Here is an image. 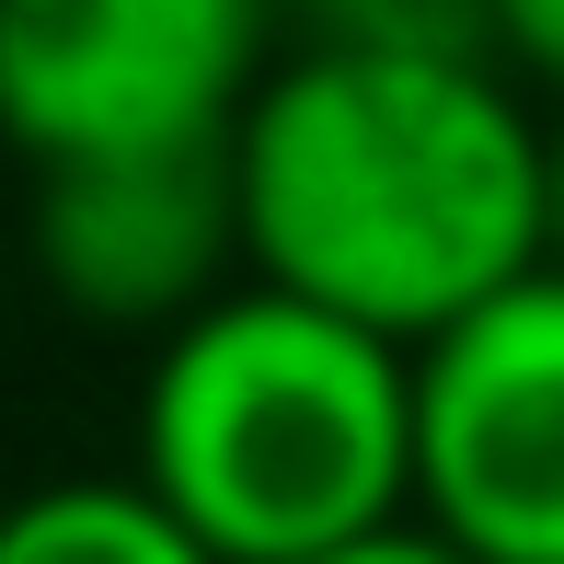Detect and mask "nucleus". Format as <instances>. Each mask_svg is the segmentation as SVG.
Segmentation results:
<instances>
[{
    "label": "nucleus",
    "instance_id": "f257e3e1",
    "mask_svg": "<svg viewBox=\"0 0 564 564\" xmlns=\"http://www.w3.org/2000/svg\"><path fill=\"white\" fill-rule=\"evenodd\" d=\"M542 173L553 127L473 35H323L230 139L253 276L403 357L542 276Z\"/></svg>",
    "mask_w": 564,
    "mask_h": 564
},
{
    "label": "nucleus",
    "instance_id": "f03ea898",
    "mask_svg": "<svg viewBox=\"0 0 564 564\" xmlns=\"http://www.w3.org/2000/svg\"><path fill=\"white\" fill-rule=\"evenodd\" d=\"M139 484L219 564H323L415 519V357L242 276L150 346Z\"/></svg>",
    "mask_w": 564,
    "mask_h": 564
},
{
    "label": "nucleus",
    "instance_id": "7ed1b4c3",
    "mask_svg": "<svg viewBox=\"0 0 564 564\" xmlns=\"http://www.w3.org/2000/svg\"><path fill=\"white\" fill-rule=\"evenodd\" d=\"M276 82V0H0V139L35 173L230 150Z\"/></svg>",
    "mask_w": 564,
    "mask_h": 564
},
{
    "label": "nucleus",
    "instance_id": "20e7f679",
    "mask_svg": "<svg viewBox=\"0 0 564 564\" xmlns=\"http://www.w3.org/2000/svg\"><path fill=\"white\" fill-rule=\"evenodd\" d=\"M415 519L473 564H564V276L415 346Z\"/></svg>",
    "mask_w": 564,
    "mask_h": 564
},
{
    "label": "nucleus",
    "instance_id": "39448f33",
    "mask_svg": "<svg viewBox=\"0 0 564 564\" xmlns=\"http://www.w3.org/2000/svg\"><path fill=\"white\" fill-rule=\"evenodd\" d=\"M23 265L58 312L105 323V335H185L208 300H230L242 253V185L230 150L185 162H93V173H35L23 208Z\"/></svg>",
    "mask_w": 564,
    "mask_h": 564
},
{
    "label": "nucleus",
    "instance_id": "423d86ee",
    "mask_svg": "<svg viewBox=\"0 0 564 564\" xmlns=\"http://www.w3.org/2000/svg\"><path fill=\"white\" fill-rule=\"evenodd\" d=\"M0 564H219V553L139 473H82L0 507Z\"/></svg>",
    "mask_w": 564,
    "mask_h": 564
},
{
    "label": "nucleus",
    "instance_id": "0eeeda50",
    "mask_svg": "<svg viewBox=\"0 0 564 564\" xmlns=\"http://www.w3.org/2000/svg\"><path fill=\"white\" fill-rule=\"evenodd\" d=\"M473 46L519 93H553L564 105V0H473Z\"/></svg>",
    "mask_w": 564,
    "mask_h": 564
},
{
    "label": "nucleus",
    "instance_id": "6e6552de",
    "mask_svg": "<svg viewBox=\"0 0 564 564\" xmlns=\"http://www.w3.org/2000/svg\"><path fill=\"white\" fill-rule=\"evenodd\" d=\"M323 35H460L473 0H312Z\"/></svg>",
    "mask_w": 564,
    "mask_h": 564
},
{
    "label": "nucleus",
    "instance_id": "1a4fd4ad",
    "mask_svg": "<svg viewBox=\"0 0 564 564\" xmlns=\"http://www.w3.org/2000/svg\"><path fill=\"white\" fill-rule=\"evenodd\" d=\"M323 564H473V553H449L426 519H403V530H380V542H346V553H323Z\"/></svg>",
    "mask_w": 564,
    "mask_h": 564
},
{
    "label": "nucleus",
    "instance_id": "9d476101",
    "mask_svg": "<svg viewBox=\"0 0 564 564\" xmlns=\"http://www.w3.org/2000/svg\"><path fill=\"white\" fill-rule=\"evenodd\" d=\"M542 265L564 276V127H553V173H542Z\"/></svg>",
    "mask_w": 564,
    "mask_h": 564
},
{
    "label": "nucleus",
    "instance_id": "9b49d317",
    "mask_svg": "<svg viewBox=\"0 0 564 564\" xmlns=\"http://www.w3.org/2000/svg\"><path fill=\"white\" fill-rule=\"evenodd\" d=\"M0 335H12V253H0Z\"/></svg>",
    "mask_w": 564,
    "mask_h": 564
}]
</instances>
